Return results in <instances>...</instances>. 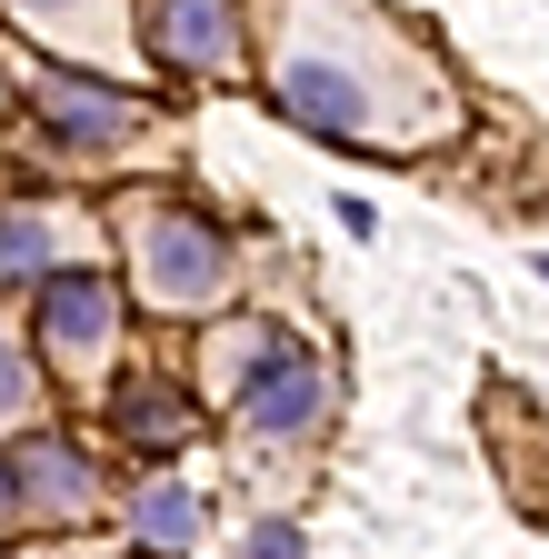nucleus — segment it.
Wrapping results in <instances>:
<instances>
[{
    "label": "nucleus",
    "instance_id": "nucleus-1",
    "mask_svg": "<svg viewBox=\"0 0 549 559\" xmlns=\"http://www.w3.org/2000/svg\"><path fill=\"white\" fill-rule=\"evenodd\" d=\"M270 100H281V120H290V130L339 140V151H360V140H399V130H409V110L390 100L380 70H370L360 50L320 40L300 11H290V50L270 60Z\"/></svg>",
    "mask_w": 549,
    "mask_h": 559
},
{
    "label": "nucleus",
    "instance_id": "nucleus-15",
    "mask_svg": "<svg viewBox=\"0 0 549 559\" xmlns=\"http://www.w3.org/2000/svg\"><path fill=\"white\" fill-rule=\"evenodd\" d=\"M539 280H549V250H539Z\"/></svg>",
    "mask_w": 549,
    "mask_h": 559
},
{
    "label": "nucleus",
    "instance_id": "nucleus-3",
    "mask_svg": "<svg viewBox=\"0 0 549 559\" xmlns=\"http://www.w3.org/2000/svg\"><path fill=\"white\" fill-rule=\"evenodd\" d=\"M31 110H40V130L60 140V151H81V160L120 151V140L141 130V91H120V81H91V70H71V60L31 70Z\"/></svg>",
    "mask_w": 549,
    "mask_h": 559
},
{
    "label": "nucleus",
    "instance_id": "nucleus-14",
    "mask_svg": "<svg viewBox=\"0 0 549 559\" xmlns=\"http://www.w3.org/2000/svg\"><path fill=\"white\" fill-rule=\"evenodd\" d=\"M0 520H21V510H11V450H0Z\"/></svg>",
    "mask_w": 549,
    "mask_h": 559
},
{
    "label": "nucleus",
    "instance_id": "nucleus-9",
    "mask_svg": "<svg viewBox=\"0 0 549 559\" xmlns=\"http://www.w3.org/2000/svg\"><path fill=\"white\" fill-rule=\"evenodd\" d=\"M50 270H71L60 260V221L31 200H0V290H40Z\"/></svg>",
    "mask_w": 549,
    "mask_h": 559
},
{
    "label": "nucleus",
    "instance_id": "nucleus-10",
    "mask_svg": "<svg viewBox=\"0 0 549 559\" xmlns=\"http://www.w3.org/2000/svg\"><path fill=\"white\" fill-rule=\"evenodd\" d=\"M120 430L141 440V450H180V440L200 430V409H190V390H170V380H130V390H120Z\"/></svg>",
    "mask_w": 549,
    "mask_h": 559
},
{
    "label": "nucleus",
    "instance_id": "nucleus-4",
    "mask_svg": "<svg viewBox=\"0 0 549 559\" xmlns=\"http://www.w3.org/2000/svg\"><path fill=\"white\" fill-rule=\"evenodd\" d=\"M31 340H40L50 370H100L110 340H120V280H110V270H50Z\"/></svg>",
    "mask_w": 549,
    "mask_h": 559
},
{
    "label": "nucleus",
    "instance_id": "nucleus-8",
    "mask_svg": "<svg viewBox=\"0 0 549 559\" xmlns=\"http://www.w3.org/2000/svg\"><path fill=\"white\" fill-rule=\"evenodd\" d=\"M130 539L160 549V559H190L200 549V489L190 479H141L130 489Z\"/></svg>",
    "mask_w": 549,
    "mask_h": 559
},
{
    "label": "nucleus",
    "instance_id": "nucleus-5",
    "mask_svg": "<svg viewBox=\"0 0 549 559\" xmlns=\"http://www.w3.org/2000/svg\"><path fill=\"white\" fill-rule=\"evenodd\" d=\"M330 409H339V380L310 360V349H281L270 370L240 380V430L250 440H320Z\"/></svg>",
    "mask_w": 549,
    "mask_h": 559
},
{
    "label": "nucleus",
    "instance_id": "nucleus-13",
    "mask_svg": "<svg viewBox=\"0 0 549 559\" xmlns=\"http://www.w3.org/2000/svg\"><path fill=\"white\" fill-rule=\"evenodd\" d=\"M240 559H310V539H300V520H260L240 539Z\"/></svg>",
    "mask_w": 549,
    "mask_h": 559
},
{
    "label": "nucleus",
    "instance_id": "nucleus-2",
    "mask_svg": "<svg viewBox=\"0 0 549 559\" xmlns=\"http://www.w3.org/2000/svg\"><path fill=\"white\" fill-rule=\"evenodd\" d=\"M230 230L220 221H200L190 200H151V210H130V280H141V300L151 310H211L230 290Z\"/></svg>",
    "mask_w": 549,
    "mask_h": 559
},
{
    "label": "nucleus",
    "instance_id": "nucleus-11",
    "mask_svg": "<svg viewBox=\"0 0 549 559\" xmlns=\"http://www.w3.org/2000/svg\"><path fill=\"white\" fill-rule=\"evenodd\" d=\"M21 31H40V40H60V50H110V21H120V0H0Z\"/></svg>",
    "mask_w": 549,
    "mask_h": 559
},
{
    "label": "nucleus",
    "instance_id": "nucleus-12",
    "mask_svg": "<svg viewBox=\"0 0 549 559\" xmlns=\"http://www.w3.org/2000/svg\"><path fill=\"white\" fill-rule=\"evenodd\" d=\"M31 400H40V360H31L21 340H0V419H21Z\"/></svg>",
    "mask_w": 549,
    "mask_h": 559
},
{
    "label": "nucleus",
    "instance_id": "nucleus-6",
    "mask_svg": "<svg viewBox=\"0 0 549 559\" xmlns=\"http://www.w3.org/2000/svg\"><path fill=\"white\" fill-rule=\"evenodd\" d=\"M141 50L160 70L220 81V70H240V0H141Z\"/></svg>",
    "mask_w": 549,
    "mask_h": 559
},
{
    "label": "nucleus",
    "instance_id": "nucleus-7",
    "mask_svg": "<svg viewBox=\"0 0 549 559\" xmlns=\"http://www.w3.org/2000/svg\"><path fill=\"white\" fill-rule=\"evenodd\" d=\"M91 500H100V479H91V460L60 430H40V440L11 450V510H31V520H91Z\"/></svg>",
    "mask_w": 549,
    "mask_h": 559
}]
</instances>
